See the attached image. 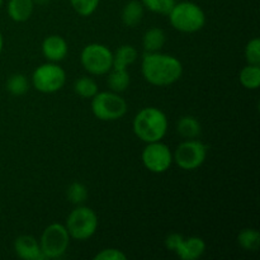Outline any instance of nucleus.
Segmentation results:
<instances>
[{"label":"nucleus","mask_w":260,"mask_h":260,"mask_svg":"<svg viewBox=\"0 0 260 260\" xmlns=\"http://www.w3.org/2000/svg\"><path fill=\"white\" fill-rule=\"evenodd\" d=\"M167 42V35L159 27H152L144 33L142 47L146 52H159Z\"/></svg>","instance_id":"nucleus-17"},{"label":"nucleus","mask_w":260,"mask_h":260,"mask_svg":"<svg viewBox=\"0 0 260 260\" xmlns=\"http://www.w3.org/2000/svg\"><path fill=\"white\" fill-rule=\"evenodd\" d=\"M169 122L161 109L156 107H145L135 116L132 128L135 135L145 144L162 141L168 132Z\"/></svg>","instance_id":"nucleus-2"},{"label":"nucleus","mask_w":260,"mask_h":260,"mask_svg":"<svg viewBox=\"0 0 260 260\" xmlns=\"http://www.w3.org/2000/svg\"><path fill=\"white\" fill-rule=\"evenodd\" d=\"M238 244L248 251H256L260 246V234L255 229H244L238 235Z\"/></svg>","instance_id":"nucleus-23"},{"label":"nucleus","mask_w":260,"mask_h":260,"mask_svg":"<svg viewBox=\"0 0 260 260\" xmlns=\"http://www.w3.org/2000/svg\"><path fill=\"white\" fill-rule=\"evenodd\" d=\"M145 8L140 0H129L124 4L121 12V19L126 27H136L144 18Z\"/></svg>","instance_id":"nucleus-15"},{"label":"nucleus","mask_w":260,"mask_h":260,"mask_svg":"<svg viewBox=\"0 0 260 260\" xmlns=\"http://www.w3.org/2000/svg\"><path fill=\"white\" fill-rule=\"evenodd\" d=\"M90 107L94 117L104 122L118 121L124 117L128 109L126 99L112 90L98 91L91 98Z\"/></svg>","instance_id":"nucleus-5"},{"label":"nucleus","mask_w":260,"mask_h":260,"mask_svg":"<svg viewBox=\"0 0 260 260\" xmlns=\"http://www.w3.org/2000/svg\"><path fill=\"white\" fill-rule=\"evenodd\" d=\"M0 210H2V207H0Z\"/></svg>","instance_id":"nucleus-32"},{"label":"nucleus","mask_w":260,"mask_h":260,"mask_svg":"<svg viewBox=\"0 0 260 260\" xmlns=\"http://www.w3.org/2000/svg\"><path fill=\"white\" fill-rule=\"evenodd\" d=\"M207 154L208 146L201 140H184L173 152V162H175L180 169L190 172L202 167L207 159Z\"/></svg>","instance_id":"nucleus-8"},{"label":"nucleus","mask_w":260,"mask_h":260,"mask_svg":"<svg viewBox=\"0 0 260 260\" xmlns=\"http://www.w3.org/2000/svg\"><path fill=\"white\" fill-rule=\"evenodd\" d=\"M168 17L170 25L182 33H196L206 24L205 12L193 2L175 3Z\"/></svg>","instance_id":"nucleus-3"},{"label":"nucleus","mask_w":260,"mask_h":260,"mask_svg":"<svg viewBox=\"0 0 260 260\" xmlns=\"http://www.w3.org/2000/svg\"><path fill=\"white\" fill-rule=\"evenodd\" d=\"M177 131L185 140L197 139L202 132V127H201L200 121L196 117L183 116L177 122Z\"/></svg>","instance_id":"nucleus-19"},{"label":"nucleus","mask_w":260,"mask_h":260,"mask_svg":"<svg viewBox=\"0 0 260 260\" xmlns=\"http://www.w3.org/2000/svg\"><path fill=\"white\" fill-rule=\"evenodd\" d=\"M69 2L75 13H78L80 17H89L98 9L101 0H69Z\"/></svg>","instance_id":"nucleus-26"},{"label":"nucleus","mask_w":260,"mask_h":260,"mask_svg":"<svg viewBox=\"0 0 260 260\" xmlns=\"http://www.w3.org/2000/svg\"><path fill=\"white\" fill-rule=\"evenodd\" d=\"M144 5L145 9L155 14L168 15L173 7L175 5L177 0H140Z\"/></svg>","instance_id":"nucleus-25"},{"label":"nucleus","mask_w":260,"mask_h":260,"mask_svg":"<svg viewBox=\"0 0 260 260\" xmlns=\"http://www.w3.org/2000/svg\"><path fill=\"white\" fill-rule=\"evenodd\" d=\"M107 85H108L109 90L114 91V93H123L127 90L131 83V76L127 69H117L112 68L109 73L107 74Z\"/></svg>","instance_id":"nucleus-16"},{"label":"nucleus","mask_w":260,"mask_h":260,"mask_svg":"<svg viewBox=\"0 0 260 260\" xmlns=\"http://www.w3.org/2000/svg\"><path fill=\"white\" fill-rule=\"evenodd\" d=\"M206 243L200 236H180L173 253L177 254L182 260H197L205 254Z\"/></svg>","instance_id":"nucleus-11"},{"label":"nucleus","mask_w":260,"mask_h":260,"mask_svg":"<svg viewBox=\"0 0 260 260\" xmlns=\"http://www.w3.org/2000/svg\"><path fill=\"white\" fill-rule=\"evenodd\" d=\"M14 251L23 260H43L40 241L32 235H20L14 241Z\"/></svg>","instance_id":"nucleus-13"},{"label":"nucleus","mask_w":260,"mask_h":260,"mask_svg":"<svg viewBox=\"0 0 260 260\" xmlns=\"http://www.w3.org/2000/svg\"><path fill=\"white\" fill-rule=\"evenodd\" d=\"M74 91L81 98L91 99L99 91V86L91 76H80L74 83Z\"/></svg>","instance_id":"nucleus-21"},{"label":"nucleus","mask_w":260,"mask_h":260,"mask_svg":"<svg viewBox=\"0 0 260 260\" xmlns=\"http://www.w3.org/2000/svg\"><path fill=\"white\" fill-rule=\"evenodd\" d=\"M51 0H33V3H35V5H46L48 4Z\"/></svg>","instance_id":"nucleus-29"},{"label":"nucleus","mask_w":260,"mask_h":260,"mask_svg":"<svg viewBox=\"0 0 260 260\" xmlns=\"http://www.w3.org/2000/svg\"><path fill=\"white\" fill-rule=\"evenodd\" d=\"M80 62L90 75H107L113 68V52L103 43H89L81 50Z\"/></svg>","instance_id":"nucleus-6"},{"label":"nucleus","mask_w":260,"mask_h":260,"mask_svg":"<svg viewBox=\"0 0 260 260\" xmlns=\"http://www.w3.org/2000/svg\"><path fill=\"white\" fill-rule=\"evenodd\" d=\"M99 220L95 211L88 206H76L66 218V229L71 239L79 241L89 240L98 230Z\"/></svg>","instance_id":"nucleus-4"},{"label":"nucleus","mask_w":260,"mask_h":260,"mask_svg":"<svg viewBox=\"0 0 260 260\" xmlns=\"http://www.w3.org/2000/svg\"><path fill=\"white\" fill-rule=\"evenodd\" d=\"M3 4H4V0H0V8L3 7Z\"/></svg>","instance_id":"nucleus-31"},{"label":"nucleus","mask_w":260,"mask_h":260,"mask_svg":"<svg viewBox=\"0 0 260 260\" xmlns=\"http://www.w3.org/2000/svg\"><path fill=\"white\" fill-rule=\"evenodd\" d=\"M35 7L33 0H9L7 5V12L13 22L24 23L32 17Z\"/></svg>","instance_id":"nucleus-14"},{"label":"nucleus","mask_w":260,"mask_h":260,"mask_svg":"<svg viewBox=\"0 0 260 260\" xmlns=\"http://www.w3.org/2000/svg\"><path fill=\"white\" fill-rule=\"evenodd\" d=\"M5 88H7V90L9 91L12 95H24V94L29 90V81H28L27 76L23 75V74H12V75L8 78Z\"/></svg>","instance_id":"nucleus-22"},{"label":"nucleus","mask_w":260,"mask_h":260,"mask_svg":"<svg viewBox=\"0 0 260 260\" xmlns=\"http://www.w3.org/2000/svg\"><path fill=\"white\" fill-rule=\"evenodd\" d=\"M144 167L155 174L168 172L173 164V151L162 141L149 142L141 152Z\"/></svg>","instance_id":"nucleus-10"},{"label":"nucleus","mask_w":260,"mask_h":260,"mask_svg":"<svg viewBox=\"0 0 260 260\" xmlns=\"http://www.w3.org/2000/svg\"><path fill=\"white\" fill-rule=\"evenodd\" d=\"M41 50L46 60L58 63L68 56V41L58 35H50L43 40Z\"/></svg>","instance_id":"nucleus-12"},{"label":"nucleus","mask_w":260,"mask_h":260,"mask_svg":"<svg viewBox=\"0 0 260 260\" xmlns=\"http://www.w3.org/2000/svg\"><path fill=\"white\" fill-rule=\"evenodd\" d=\"M88 188L83 184V183L74 182L66 189V197H68L69 202L73 203L75 206H80L88 200Z\"/></svg>","instance_id":"nucleus-24"},{"label":"nucleus","mask_w":260,"mask_h":260,"mask_svg":"<svg viewBox=\"0 0 260 260\" xmlns=\"http://www.w3.org/2000/svg\"><path fill=\"white\" fill-rule=\"evenodd\" d=\"M3 47H4V38H3L2 32H0V53H2Z\"/></svg>","instance_id":"nucleus-30"},{"label":"nucleus","mask_w":260,"mask_h":260,"mask_svg":"<svg viewBox=\"0 0 260 260\" xmlns=\"http://www.w3.org/2000/svg\"><path fill=\"white\" fill-rule=\"evenodd\" d=\"M66 83V71L57 62H50L38 66L32 74V85L37 91L52 94L61 90Z\"/></svg>","instance_id":"nucleus-9"},{"label":"nucleus","mask_w":260,"mask_h":260,"mask_svg":"<svg viewBox=\"0 0 260 260\" xmlns=\"http://www.w3.org/2000/svg\"><path fill=\"white\" fill-rule=\"evenodd\" d=\"M141 73L145 80L155 86H168L177 83L183 75V65L173 55L162 52H146L141 61Z\"/></svg>","instance_id":"nucleus-1"},{"label":"nucleus","mask_w":260,"mask_h":260,"mask_svg":"<svg viewBox=\"0 0 260 260\" xmlns=\"http://www.w3.org/2000/svg\"><path fill=\"white\" fill-rule=\"evenodd\" d=\"M94 260H127V255L119 249L108 248L96 253Z\"/></svg>","instance_id":"nucleus-28"},{"label":"nucleus","mask_w":260,"mask_h":260,"mask_svg":"<svg viewBox=\"0 0 260 260\" xmlns=\"http://www.w3.org/2000/svg\"><path fill=\"white\" fill-rule=\"evenodd\" d=\"M139 52L132 45H122L113 52V68L127 69L136 62Z\"/></svg>","instance_id":"nucleus-18"},{"label":"nucleus","mask_w":260,"mask_h":260,"mask_svg":"<svg viewBox=\"0 0 260 260\" xmlns=\"http://www.w3.org/2000/svg\"><path fill=\"white\" fill-rule=\"evenodd\" d=\"M245 60L250 65H260V40L258 37L246 43Z\"/></svg>","instance_id":"nucleus-27"},{"label":"nucleus","mask_w":260,"mask_h":260,"mask_svg":"<svg viewBox=\"0 0 260 260\" xmlns=\"http://www.w3.org/2000/svg\"><path fill=\"white\" fill-rule=\"evenodd\" d=\"M240 79L241 85L249 90H256L260 86V65H248L243 68L240 71Z\"/></svg>","instance_id":"nucleus-20"},{"label":"nucleus","mask_w":260,"mask_h":260,"mask_svg":"<svg viewBox=\"0 0 260 260\" xmlns=\"http://www.w3.org/2000/svg\"><path fill=\"white\" fill-rule=\"evenodd\" d=\"M70 235L62 223H51L43 230L40 238V246L45 259H60L68 251L70 245Z\"/></svg>","instance_id":"nucleus-7"}]
</instances>
